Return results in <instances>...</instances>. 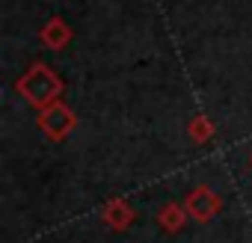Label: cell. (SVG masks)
<instances>
[{
    "label": "cell",
    "mask_w": 252,
    "mask_h": 243,
    "mask_svg": "<svg viewBox=\"0 0 252 243\" xmlns=\"http://www.w3.org/2000/svg\"><path fill=\"white\" fill-rule=\"evenodd\" d=\"M18 95L27 101V104H33L36 110H42V107H48V104H54V101H60V95H63V80L57 77V71L54 68H48L45 62H33L21 77H18Z\"/></svg>",
    "instance_id": "1"
},
{
    "label": "cell",
    "mask_w": 252,
    "mask_h": 243,
    "mask_svg": "<svg viewBox=\"0 0 252 243\" xmlns=\"http://www.w3.org/2000/svg\"><path fill=\"white\" fill-rule=\"evenodd\" d=\"M36 125H39V131H42L51 143H63V140L77 128V116H74L71 107H65L63 101H54V104H48V107L39 110Z\"/></svg>",
    "instance_id": "2"
},
{
    "label": "cell",
    "mask_w": 252,
    "mask_h": 243,
    "mask_svg": "<svg viewBox=\"0 0 252 243\" xmlns=\"http://www.w3.org/2000/svg\"><path fill=\"white\" fill-rule=\"evenodd\" d=\"M184 208H187V213H190L196 222H211V219L222 211V199H220L208 184H199V187H193V190L187 193Z\"/></svg>",
    "instance_id": "3"
},
{
    "label": "cell",
    "mask_w": 252,
    "mask_h": 243,
    "mask_svg": "<svg viewBox=\"0 0 252 243\" xmlns=\"http://www.w3.org/2000/svg\"><path fill=\"white\" fill-rule=\"evenodd\" d=\"M39 39H42V45H45V48H51V51H63V48L71 42V27L65 24V18L54 15V18L42 27Z\"/></svg>",
    "instance_id": "4"
},
{
    "label": "cell",
    "mask_w": 252,
    "mask_h": 243,
    "mask_svg": "<svg viewBox=\"0 0 252 243\" xmlns=\"http://www.w3.org/2000/svg\"><path fill=\"white\" fill-rule=\"evenodd\" d=\"M134 208L125 202V199H113V202H107L104 205V211H101V219L110 225V228H116V231H125L131 222H134Z\"/></svg>",
    "instance_id": "5"
},
{
    "label": "cell",
    "mask_w": 252,
    "mask_h": 243,
    "mask_svg": "<svg viewBox=\"0 0 252 243\" xmlns=\"http://www.w3.org/2000/svg\"><path fill=\"white\" fill-rule=\"evenodd\" d=\"M187 208L184 205H175V202H169V205H163L160 208V213H158V222H160V228L163 231H169V234H178L181 228H184V222H187Z\"/></svg>",
    "instance_id": "6"
},
{
    "label": "cell",
    "mask_w": 252,
    "mask_h": 243,
    "mask_svg": "<svg viewBox=\"0 0 252 243\" xmlns=\"http://www.w3.org/2000/svg\"><path fill=\"white\" fill-rule=\"evenodd\" d=\"M187 134H190V140L193 143H208L211 140V134H214V122L208 119V116H193L190 119V125H187Z\"/></svg>",
    "instance_id": "7"
},
{
    "label": "cell",
    "mask_w": 252,
    "mask_h": 243,
    "mask_svg": "<svg viewBox=\"0 0 252 243\" xmlns=\"http://www.w3.org/2000/svg\"><path fill=\"white\" fill-rule=\"evenodd\" d=\"M249 166H252V157H249Z\"/></svg>",
    "instance_id": "8"
}]
</instances>
